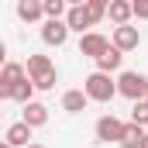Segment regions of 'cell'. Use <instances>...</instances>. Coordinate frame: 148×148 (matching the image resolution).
<instances>
[{"label":"cell","mask_w":148,"mask_h":148,"mask_svg":"<svg viewBox=\"0 0 148 148\" xmlns=\"http://www.w3.org/2000/svg\"><path fill=\"white\" fill-rule=\"evenodd\" d=\"M83 93H86L90 100H97V103H110L114 97H117V83H114L107 73H90L83 79Z\"/></svg>","instance_id":"6da1fadb"},{"label":"cell","mask_w":148,"mask_h":148,"mask_svg":"<svg viewBox=\"0 0 148 148\" xmlns=\"http://www.w3.org/2000/svg\"><path fill=\"white\" fill-rule=\"evenodd\" d=\"M117 93L127 97L131 103L148 100V76H141V73H121L117 76Z\"/></svg>","instance_id":"7a4b0ae2"},{"label":"cell","mask_w":148,"mask_h":148,"mask_svg":"<svg viewBox=\"0 0 148 148\" xmlns=\"http://www.w3.org/2000/svg\"><path fill=\"white\" fill-rule=\"evenodd\" d=\"M28 79V66L21 62H3V73H0V100H10V90L17 83Z\"/></svg>","instance_id":"3957f363"},{"label":"cell","mask_w":148,"mask_h":148,"mask_svg":"<svg viewBox=\"0 0 148 148\" xmlns=\"http://www.w3.org/2000/svg\"><path fill=\"white\" fill-rule=\"evenodd\" d=\"M114 48V41L107 35H100V31H90V35L79 38V55H90V59H100V55H107Z\"/></svg>","instance_id":"277c9868"},{"label":"cell","mask_w":148,"mask_h":148,"mask_svg":"<svg viewBox=\"0 0 148 148\" xmlns=\"http://www.w3.org/2000/svg\"><path fill=\"white\" fill-rule=\"evenodd\" d=\"M124 121L121 117H114V114H103L100 121H97V141H117L121 145V138H124Z\"/></svg>","instance_id":"5b68a950"},{"label":"cell","mask_w":148,"mask_h":148,"mask_svg":"<svg viewBox=\"0 0 148 148\" xmlns=\"http://www.w3.org/2000/svg\"><path fill=\"white\" fill-rule=\"evenodd\" d=\"M66 24H69V31H79V38L90 35V31H86V28H93L90 7H86V3H73V7H69V14H66Z\"/></svg>","instance_id":"8992f818"},{"label":"cell","mask_w":148,"mask_h":148,"mask_svg":"<svg viewBox=\"0 0 148 148\" xmlns=\"http://www.w3.org/2000/svg\"><path fill=\"white\" fill-rule=\"evenodd\" d=\"M114 48L117 52H134L138 45H141V31L138 28H131V24H124V28H114Z\"/></svg>","instance_id":"52a82bcc"},{"label":"cell","mask_w":148,"mask_h":148,"mask_svg":"<svg viewBox=\"0 0 148 148\" xmlns=\"http://www.w3.org/2000/svg\"><path fill=\"white\" fill-rule=\"evenodd\" d=\"M66 38H69V24H66V21H45V24H41V41H45V45L62 48Z\"/></svg>","instance_id":"ba28073f"},{"label":"cell","mask_w":148,"mask_h":148,"mask_svg":"<svg viewBox=\"0 0 148 148\" xmlns=\"http://www.w3.org/2000/svg\"><path fill=\"white\" fill-rule=\"evenodd\" d=\"M48 76H55L52 59H48V55H28V79H31V83H41V79H48Z\"/></svg>","instance_id":"9c48e42d"},{"label":"cell","mask_w":148,"mask_h":148,"mask_svg":"<svg viewBox=\"0 0 148 148\" xmlns=\"http://www.w3.org/2000/svg\"><path fill=\"white\" fill-rule=\"evenodd\" d=\"M107 17H110L117 28H124V24L134 17V0H110V10H107Z\"/></svg>","instance_id":"30bf717a"},{"label":"cell","mask_w":148,"mask_h":148,"mask_svg":"<svg viewBox=\"0 0 148 148\" xmlns=\"http://www.w3.org/2000/svg\"><path fill=\"white\" fill-rule=\"evenodd\" d=\"M28 138H31V127H28L24 121L10 124V127H7V134H3V141H7V145H14V148H28V145H35V141H28Z\"/></svg>","instance_id":"8fae6325"},{"label":"cell","mask_w":148,"mask_h":148,"mask_svg":"<svg viewBox=\"0 0 148 148\" xmlns=\"http://www.w3.org/2000/svg\"><path fill=\"white\" fill-rule=\"evenodd\" d=\"M86 103H90V97H86L83 90H66V93H62V110L66 114H83Z\"/></svg>","instance_id":"7c38bea8"},{"label":"cell","mask_w":148,"mask_h":148,"mask_svg":"<svg viewBox=\"0 0 148 148\" xmlns=\"http://www.w3.org/2000/svg\"><path fill=\"white\" fill-rule=\"evenodd\" d=\"M21 121L35 131V127H41V124H48V107L35 100V103H28V107H24V117H21Z\"/></svg>","instance_id":"4fadbf2b"},{"label":"cell","mask_w":148,"mask_h":148,"mask_svg":"<svg viewBox=\"0 0 148 148\" xmlns=\"http://www.w3.org/2000/svg\"><path fill=\"white\" fill-rule=\"evenodd\" d=\"M17 17L21 21H38V17H45V0H21L17 3Z\"/></svg>","instance_id":"5bb4252c"},{"label":"cell","mask_w":148,"mask_h":148,"mask_svg":"<svg viewBox=\"0 0 148 148\" xmlns=\"http://www.w3.org/2000/svg\"><path fill=\"white\" fill-rule=\"evenodd\" d=\"M121 62H124V52H117V48H110V52H107V55H100V59H97V73H117V69H121Z\"/></svg>","instance_id":"9a60e30c"},{"label":"cell","mask_w":148,"mask_h":148,"mask_svg":"<svg viewBox=\"0 0 148 148\" xmlns=\"http://www.w3.org/2000/svg\"><path fill=\"white\" fill-rule=\"evenodd\" d=\"M35 83H31V79H24V83H17V86H14V90H10V100H17V103H24V107H28V103H35V100H31V97H35Z\"/></svg>","instance_id":"2e32d148"},{"label":"cell","mask_w":148,"mask_h":148,"mask_svg":"<svg viewBox=\"0 0 148 148\" xmlns=\"http://www.w3.org/2000/svg\"><path fill=\"white\" fill-rule=\"evenodd\" d=\"M141 141H145V127L127 124L124 127V138H121V148H141Z\"/></svg>","instance_id":"e0dca14e"},{"label":"cell","mask_w":148,"mask_h":148,"mask_svg":"<svg viewBox=\"0 0 148 148\" xmlns=\"http://www.w3.org/2000/svg\"><path fill=\"white\" fill-rule=\"evenodd\" d=\"M62 14H69V7L62 0H45V17L48 21H62Z\"/></svg>","instance_id":"ac0fdd59"},{"label":"cell","mask_w":148,"mask_h":148,"mask_svg":"<svg viewBox=\"0 0 148 148\" xmlns=\"http://www.w3.org/2000/svg\"><path fill=\"white\" fill-rule=\"evenodd\" d=\"M86 7H90L93 24H97V21H103V17H107V10H110V3H107V0H86Z\"/></svg>","instance_id":"d6986e66"},{"label":"cell","mask_w":148,"mask_h":148,"mask_svg":"<svg viewBox=\"0 0 148 148\" xmlns=\"http://www.w3.org/2000/svg\"><path fill=\"white\" fill-rule=\"evenodd\" d=\"M131 124H138V127H145V124H148V100H141V103L131 107Z\"/></svg>","instance_id":"ffe728a7"},{"label":"cell","mask_w":148,"mask_h":148,"mask_svg":"<svg viewBox=\"0 0 148 148\" xmlns=\"http://www.w3.org/2000/svg\"><path fill=\"white\" fill-rule=\"evenodd\" d=\"M134 17L148 21V0H134Z\"/></svg>","instance_id":"44dd1931"},{"label":"cell","mask_w":148,"mask_h":148,"mask_svg":"<svg viewBox=\"0 0 148 148\" xmlns=\"http://www.w3.org/2000/svg\"><path fill=\"white\" fill-rule=\"evenodd\" d=\"M141 148H148V131H145V141H141Z\"/></svg>","instance_id":"7402d4cb"},{"label":"cell","mask_w":148,"mask_h":148,"mask_svg":"<svg viewBox=\"0 0 148 148\" xmlns=\"http://www.w3.org/2000/svg\"><path fill=\"white\" fill-rule=\"evenodd\" d=\"M0 148H14V145H7V141H3V145H0Z\"/></svg>","instance_id":"603a6c76"},{"label":"cell","mask_w":148,"mask_h":148,"mask_svg":"<svg viewBox=\"0 0 148 148\" xmlns=\"http://www.w3.org/2000/svg\"><path fill=\"white\" fill-rule=\"evenodd\" d=\"M28 148H45V145H28Z\"/></svg>","instance_id":"cb8c5ba5"}]
</instances>
